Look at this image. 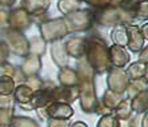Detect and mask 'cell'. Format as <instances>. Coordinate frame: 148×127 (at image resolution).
<instances>
[{"label": "cell", "mask_w": 148, "mask_h": 127, "mask_svg": "<svg viewBox=\"0 0 148 127\" xmlns=\"http://www.w3.org/2000/svg\"><path fill=\"white\" fill-rule=\"evenodd\" d=\"M87 63L92 67L95 74H104L111 67L110 56H108V47L103 40L93 39L88 44H86Z\"/></svg>", "instance_id": "obj_1"}, {"label": "cell", "mask_w": 148, "mask_h": 127, "mask_svg": "<svg viewBox=\"0 0 148 127\" xmlns=\"http://www.w3.org/2000/svg\"><path fill=\"white\" fill-rule=\"evenodd\" d=\"M77 88H79V99H80L82 110L88 114L95 113L99 99H97L96 91H95L93 79H87V80L77 82Z\"/></svg>", "instance_id": "obj_2"}, {"label": "cell", "mask_w": 148, "mask_h": 127, "mask_svg": "<svg viewBox=\"0 0 148 127\" xmlns=\"http://www.w3.org/2000/svg\"><path fill=\"white\" fill-rule=\"evenodd\" d=\"M128 82H130L128 75L123 68L112 67V68L108 70L107 84H108V88H110L111 91L117 92V94L125 92L127 86H128Z\"/></svg>", "instance_id": "obj_3"}, {"label": "cell", "mask_w": 148, "mask_h": 127, "mask_svg": "<svg viewBox=\"0 0 148 127\" xmlns=\"http://www.w3.org/2000/svg\"><path fill=\"white\" fill-rule=\"evenodd\" d=\"M41 32L45 40H53V39H59L68 34V27L63 19H56V20H51L43 24Z\"/></svg>", "instance_id": "obj_4"}, {"label": "cell", "mask_w": 148, "mask_h": 127, "mask_svg": "<svg viewBox=\"0 0 148 127\" xmlns=\"http://www.w3.org/2000/svg\"><path fill=\"white\" fill-rule=\"evenodd\" d=\"M48 119H64L68 120L73 115V108L64 102H52L45 107Z\"/></svg>", "instance_id": "obj_5"}, {"label": "cell", "mask_w": 148, "mask_h": 127, "mask_svg": "<svg viewBox=\"0 0 148 127\" xmlns=\"http://www.w3.org/2000/svg\"><path fill=\"white\" fill-rule=\"evenodd\" d=\"M68 15V23L67 27L69 26V30L71 31H75V30H86V28L90 27L91 24V15L87 12V11H83V12H71Z\"/></svg>", "instance_id": "obj_6"}, {"label": "cell", "mask_w": 148, "mask_h": 127, "mask_svg": "<svg viewBox=\"0 0 148 127\" xmlns=\"http://www.w3.org/2000/svg\"><path fill=\"white\" fill-rule=\"evenodd\" d=\"M108 56H110V63L114 67L123 68L124 66L130 63V54L120 46H111L108 48Z\"/></svg>", "instance_id": "obj_7"}, {"label": "cell", "mask_w": 148, "mask_h": 127, "mask_svg": "<svg viewBox=\"0 0 148 127\" xmlns=\"http://www.w3.org/2000/svg\"><path fill=\"white\" fill-rule=\"evenodd\" d=\"M34 92L35 91L29 86H27L25 83H20L19 86L15 87L12 96L15 98V102H17V103H20L21 106H23V108H25V110H31L29 103H31V99H32Z\"/></svg>", "instance_id": "obj_8"}, {"label": "cell", "mask_w": 148, "mask_h": 127, "mask_svg": "<svg viewBox=\"0 0 148 127\" xmlns=\"http://www.w3.org/2000/svg\"><path fill=\"white\" fill-rule=\"evenodd\" d=\"M53 100H52V95L51 91H49V87H43V88L35 91L34 95H32L31 99V108H43V107H47L48 104H51Z\"/></svg>", "instance_id": "obj_9"}, {"label": "cell", "mask_w": 148, "mask_h": 127, "mask_svg": "<svg viewBox=\"0 0 148 127\" xmlns=\"http://www.w3.org/2000/svg\"><path fill=\"white\" fill-rule=\"evenodd\" d=\"M8 39H10L11 43V48L16 55H27L28 54L29 46H28V41L25 40L23 35H20L17 31H14L8 35Z\"/></svg>", "instance_id": "obj_10"}, {"label": "cell", "mask_w": 148, "mask_h": 127, "mask_svg": "<svg viewBox=\"0 0 148 127\" xmlns=\"http://www.w3.org/2000/svg\"><path fill=\"white\" fill-rule=\"evenodd\" d=\"M40 56L31 54L25 58V60L21 64V72H23V76L28 78V76H35L38 75L39 70H40Z\"/></svg>", "instance_id": "obj_11"}, {"label": "cell", "mask_w": 148, "mask_h": 127, "mask_svg": "<svg viewBox=\"0 0 148 127\" xmlns=\"http://www.w3.org/2000/svg\"><path fill=\"white\" fill-rule=\"evenodd\" d=\"M127 31H128L127 46L130 47V50L132 52H140V50L143 48V44H144V39H143V35L140 34V30L136 26H131V27H127Z\"/></svg>", "instance_id": "obj_12"}, {"label": "cell", "mask_w": 148, "mask_h": 127, "mask_svg": "<svg viewBox=\"0 0 148 127\" xmlns=\"http://www.w3.org/2000/svg\"><path fill=\"white\" fill-rule=\"evenodd\" d=\"M58 79L60 86L63 87H76L77 86V75H76V71L71 67H62L60 71H59Z\"/></svg>", "instance_id": "obj_13"}, {"label": "cell", "mask_w": 148, "mask_h": 127, "mask_svg": "<svg viewBox=\"0 0 148 127\" xmlns=\"http://www.w3.org/2000/svg\"><path fill=\"white\" fill-rule=\"evenodd\" d=\"M86 41L80 38H73L71 40H68L67 43H64L66 46V51L68 55L73 56V58H83L84 52H86Z\"/></svg>", "instance_id": "obj_14"}, {"label": "cell", "mask_w": 148, "mask_h": 127, "mask_svg": "<svg viewBox=\"0 0 148 127\" xmlns=\"http://www.w3.org/2000/svg\"><path fill=\"white\" fill-rule=\"evenodd\" d=\"M52 58L60 68L67 67L68 66V54L66 51V46L63 43H55L52 46Z\"/></svg>", "instance_id": "obj_15"}, {"label": "cell", "mask_w": 148, "mask_h": 127, "mask_svg": "<svg viewBox=\"0 0 148 127\" xmlns=\"http://www.w3.org/2000/svg\"><path fill=\"white\" fill-rule=\"evenodd\" d=\"M131 107L135 113L138 114H144L147 113V107H148V92L147 90L141 91V92L136 94L134 98H131Z\"/></svg>", "instance_id": "obj_16"}, {"label": "cell", "mask_w": 148, "mask_h": 127, "mask_svg": "<svg viewBox=\"0 0 148 127\" xmlns=\"http://www.w3.org/2000/svg\"><path fill=\"white\" fill-rule=\"evenodd\" d=\"M11 26L16 30H21V28H25L29 26V15H28L27 11L24 10H16L14 14H11Z\"/></svg>", "instance_id": "obj_17"}, {"label": "cell", "mask_w": 148, "mask_h": 127, "mask_svg": "<svg viewBox=\"0 0 148 127\" xmlns=\"http://www.w3.org/2000/svg\"><path fill=\"white\" fill-rule=\"evenodd\" d=\"M123 99H124L123 94H117V92L111 91V90H107V91L104 92V95H103V99L100 100V102L107 107L108 110L114 111L115 108L119 106V103H120Z\"/></svg>", "instance_id": "obj_18"}, {"label": "cell", "mask_w": 148, "mask_h": 127, "mask_svg": "<svg viewBox=\"0 0 148 127\" xmlns=\"http://www.w3.org/2000/svg\"><path fill=\"white\" fill-rule=\"evenodd\" d=\"M127 75L130 80H135V79H141L147 76V64L141 62H136L130 64V67L127 68Z\"/></svg>", "instance_id": "obj_19"}, {"label": "cell", "mask_w": 148, "mask_h": 127, "mask_svg": "<svg viewBox=\"0 0 148 127\" xmlns=\"http://www.w3.org/2000/svg\"><path fill=\"white\" fill-rule=\"evenodd\" d=\"M114 111H115V117H116L119 120L120 119L121 120H130L132 118V113H134V110H132V107H131V100L124 98Z\"/></svg>", "instance_id": "obj_20"}, {"label": "cell", "mask_w": 148, "mask_h": 127, "mask_svg": "<svg viewBox=\"0 0 148 127\" xmlns=\"http://www.w3.org/2000/svg\"><path fill=\"white\" fill-rule=\"evenodd\" d=\"M144 90H147V76H145V78H141V79L130 80L125 92H127V95L130 96V99H131L136 94L141 92V91H144Z\"/></svg>", "instance_id": "obj_21"}, {"label": "cell", "mask_w": 148, "mask_h": 127, "mask_svg": "<svg viewBox=\"0 0 148 127\" xmlns=\"http://www.w3.org/2000/svg\"><path fill=\"white\" fill-rule=\"evenodd\" d=\"M112 40L115 41V44L120 46V47L127 46V41H128L127 27H124V26H119V27L115 28L114 32H112Z\"/></svg>", "instance_id": "obj_22"}, {"label": "cell", "mask_w": 148, "mask_h": 127, "mask_svg": "<svg viewBox=\"0 0 148 127\" xmlns=\"http://www.w3.org/2000/svg\"><path fill=\"white\" fill-rule=\"evenodd\" d=\"M15 80L12 76H0V95H12L15 90Z\"/></svg>", "instance_id": "obj_23"}, {"label": "cell", "mask_w": 148, "mask_h": 127, "mask_svg": "<svg viewBox=\"0 0 148 127\" xmlns=\"http://www.w3.org/2000/svg\"><path fill=\"white\" fill-rule=\"evenodd\" d=\"M28 14H36V12H43L48 7L47 0H27L24 3Z\"/></svg>", "instance_id": "obj_24"}, {"label": "cell", "mask_w": 148, "mask_h": 127, "mask_svg": "<svg viewBox=\"0 0 148 127\" xmlns=\"http://www.w3.org/2000/svg\"><path fill=\"white\" fill-rule=\"evenodd\" d=\"M11 127H39V124L29 117H14Z\"/></svg>", "instance_id": "obj_25"}, {"label": "cell", "mask_w": 148, "mask_h": 127, "mask_svg": "<svg viewBox=\"0 0 148 127\" xmlns=\"http://www.w3.org/2000/svg\"><path fill=\"white\" fill-rule=\"evenodd\" d=\"M97 127H120V120L115 117V114L101 115L100 120L97 122Z\"/></svg>", "instance_id": "obj_26"}, {"label": "cell", "mask_w": 148, "mask_h": 127, "mask_svg": "<svg viewBox=\"0 0 148 127\" xmlns=\"http://www.w3.org/2000/svg\"><path fill=\"white\" fill-rule=\"evenodd\" d=\"M15 108H1L0 107V127H11Z\"/></svg>", "instance_id": "obj_27"}, {"label": "cell", "mask_w": 148, "mask_h": 127, "mask_svg": "<svg viewBox=\"0 0 148 127\" xmlns=\"http://www.w3.org/2000/svg\"><path fill=\"white\" fill-rule=\"evenodd\" d=\"M79 4V0H60L59 1V10L63 14H71L76 11V7Z\"/></svg>", "instance_id": "obj_28"}, {"label": "cell", "mask_w": 148, "mask_h": 127, "mask_svg": "<svg viewBox=\"0 0 148 127\" xmlns=\"http://www.w3.org/2000/svg\"><path fill=\"white\" fill-rule=\"evenodd\" d=\"M25 84L27 86H29L34 91H38V90L43 88V80L39 78L38 75H35V76H28V78H25Z\"/></svg>", "instance_id": "obj_29"}, {"label": "cell", "mask_w": 148, "mask_h": 127, "mask_svg": "<svg viewBox=\"0 0 148 127\" xmlns=\"http://www.w3.org/2000/svg\"><path fill=\"white\" fill-rule=\"evenodd\" d=\"M1 108H15V98L12 95H0Z\"/></svg>", "instance_id": "obj_30"}, {"label": "cell", "mask_w": 148, "mask_h": 127, "mask_svg": "<svg viewBox=\"0 0 148 127\" xmlns=\"http://www.w3.org/2000/svg\"><path fill=\"white\" fill-rule=\"evenodd\" d=\"M8 75V76H15V68L8 63H1L0 64V76Z\"/></svg>", "instance_id": "obj_31"}, {"label": "cell", "mask_w": 148, "mask_h": 127, "mask_svg": "<svg viewBox=\"0 0 148 127\" xmlns=\"http://www.w3.org/2000/svg\"><path fill=\"white\" fill-rule=\"evenodd\" d=\"M48 127H68V120H64V119H48Z\"/></svg>", "instance_id": "obj_32"}, {"label": "cell", "mask_w": 148, "mask_h": 127, "mask_svg": "<svg viewBox=\"0 0 148 127\" xmlns=\"http://www.w3.org/2000/svg\"><path fill=\"white\" fill-rule=\"evenodd\" d=\"M8 55V48L5 44H1L0 43V64L1 63H5V59H7Z\"/></svg>", "instance_id": "obj_33"}, {"label": "cell", "mask_w": 148, "mask_h": 127, "mask_svg": "<svg viewBox=\"0 0 148 127\" xmlns=\"http://www.w3.org/2000/svg\"><path fill=\"white\" fill-rule=\"evenodd\" d=\"M87 1L93 4V6H106L110 3V0H87Z\"/></svg>", "instance_id": "obj_34"}, {"label": "cell", "mask_w": 148, "mask_h": 127, "mask_svg": "<svg viewBox=\"0 0 148 127\" xmlns=\"http://www.w3.org/2000/svg\"><path fill=\"white\" fill-rule=\"evenodd\" d=\"M148 115H147V113H144V115H143V118H141V120H140V126L141 127H148Z\"/></svg>", "instance_id": "obj_35"}, {"label": "cell", "mask_w": 148, "mask_h": 127, "mask_svg": "<svg viewBox=\"0 0 148 127\" xmlns=\"http://www.w3.org/2000/svg\"><path fill=\"white\" fill-rule=\"evenodd\" d=\"M141 63H145L147 64V48H144L143 50V52H141Z\"/></svg>", "instance_id": "obj_36"}, {"label": "cell", "mask_w": 148, "mask_h": 127, "mask_svg": "<svg viewBox=\"0 0 148 127\" xmlns=\"http://www.w3.org/2000/svg\"><path fill=\"white\" fill-rule=\"evenodd\" d=\"M69 127H88V126H87L84 122H75V123L71 124Z\"/></svg>", "instance_id": "obj_37"}, {"label": "cell", "mask_w": 148, "mask_h": 127, "mask_svg": "<svg viewBox=\"0 0 148 127\" xmlns=\"http://www.w3.org/2000/svg\"><path fill=\"white\" fill-rule=\"evenodd\" d=\"M141 35H143V38H144V39L148 38V34H147V24H144V26H143V28H141Z\"/></svg>", "instance_id": "obj_38"}, {"label": "cell", "mask_w": 148, "mask_h": 127, "mask_svg": "<svg viewBox=\"0 0 148 127\" xmlns=\"http://www.w3.org/2000/svg\"><path fill=\"white\" fill-rule=\"evenodd\" d=\"M0 3L3 6H11V4L15 3V0H0Z\"/></svg>", "instance_id": "obj_39"}]
</instances>
